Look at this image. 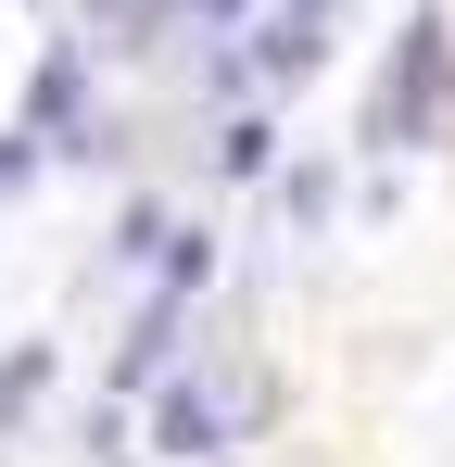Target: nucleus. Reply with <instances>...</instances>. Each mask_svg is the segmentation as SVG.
Segmentation results:
<instances>
[{"mask_svg":"<svg viewBox=\"0 0 455 467\" xmlns=\"http://www.w3.org/2000/svg\"><path fill=\"white\" fill-rule=\"evenodd\" d=\"M443 127V26L418 13L405 38H392V77H379V101H367V140H392V152H418Z\"/></svg>","mask_w":455,"mask_h":467,"instance_id":"f257e3e1","label":"nucleus"},{"mask_svg":"<svg viewBox=\"0 0 455 467\" xmlns=\"http://www.w3.org/2000/svg\"><path fill=\"white\" fill-rule=\"evenodd\" d=\"M26 164H38V140H0V190H13V177H26Z\"/></svg>","mask_w":455,"mask_h":467,"instance_id":"0eeeda50","label":"nucleus"},{"mask_svg":"<svg viewBox=\"0 0 455 467\" xmlns=\"http://www.w3.org/2000/svg\"><path fill=\"white\" fill-rule=\"evenodd\" d=\"M329 26H342V0H291V13L266 26V77H279V88L316 77V64H329Z\"/></svg>","mask_w":455,"mask_h":467,"instance_id":"f03ea898","label":"nucleus"},{"mask_svg":"<svg viewBox=\"0 0 455 467\" xmlns=\"http://www.w3.org/2000/svg\"><path fill=\"white\" fill-rule=\"evenodd\" d=\"M190 13H240V0H190Z\"/></svg>","mask_w":455,"mask_h":467,"instance_id":"6e6552de","label":"nucleus"},{"mask_svg":"<svg viewBox=\"0 0 455 467\" xmlns=\"http://www.w3.org/2000/svg\"><path fill=\"white\" fill-rule=\"evenodd\" d=\"M26 114H38V127H76V51H51V64H38V88H26Z\"/></svg>","mask_w":455,"mask_h":467,"instance_id":"39448f33","label":"nucleus"},{"mask_svg":"<svg viewBox=\"0 0 455 467\" xmlns=\"http://www.w3.org/2000/svg\"><path fill=\"white\" fill-rule=\"evenodd\" d=\"M266 152H279V127H266V114H253V127H228V140H216V164H228V177H253Z\"/></svg>","mask_w":455,"mask_h":467,"instance_id":"423d86ee","label":"nucleus"},{"mask_svg":"<svg viewBox=\"0 0 455 467\" xmlns=\"http://www.w3.org/2000/svg\"><path fill=\"white\" fill-rule=\"evenodd\" d=\"M216 430H228L216 391H164V404H152V442H164V455H216Z\"/></svg>","mask_w":455,"mask_h":467,"instance_id":"7ed1b4c3","label":"nucleus"},{"mask_svg":"<svg viewBox=\"0 0 455 467\" xmlns=\"http://www.w3.org/2000/svg\"><path fill=\"white\" fill-rule=\"evenodd\" d=\"M38 404H51V341H13V354H0V442H13Z\"/></svg>","mask_w":455,"mask_h":467,"instance_id":"20e7f679","label":"nucleus"}]
</instances>
